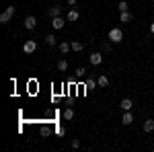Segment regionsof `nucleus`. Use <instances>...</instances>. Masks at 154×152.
I'll return each mask as SVG.
<instances>
[{
	"instance_id": "1",
	"label": "nucleus",
	"mask_w": 154,
	"mask_h": 152,
	"mask_svg": "<svg viewBox=\"0 0 154 152\" xmlns=\"http://www.w3.org/2000/svg\"><path fill=\"white\" fill-rule=\"evenodd\" d=\"M109 41H111V43H119V41H123V31H121L119 27H113V29L109 31Z\"/></svg>"
},
{
	"instance_id": "2",
	"label": "nucleus",
	"mask_w": 154,
	"mask_h": 152,
	"mask_svg": "<svg viewBox=\"0 0 154 152\" xmlns=\"http://www.w3.org/2000/svg\"><path fill=\"white\" fill-rule=\"evenodd\" d=\"M14 17V6H8L6 11L0 14V23L2 25H6V23H11V19Z\"/></svg>"
},
{
	"instance_id": "3",
	"label": "nucleus",
	"mask_w": 154,
	"mask_h": 152,
	"mask_svg": "<svg viewBox=\"0 0 154 152\" xmlns=\"http://www.w3.org/2000/svg\"><path fill=\"white\" fill-rule=\"evenodd\" d=\"M35 49H37V43L33 41V39H29V41H25V43H23V51H25V54H33Z\"/></svg>"
},
{
	"instance_id": "4",
	"label": "nucleus",
	"mask_w": 154,
	"mask_h": 152,
	"mask_svg": "<svg viewBox=\"0 0 154 152\" xmlns=\"http://www.w3.org/2000/svg\"><path fill=\"white\" fill-rule=\"evenodd\" d=\"M23 25H25V29H29V31H33V29L37 27V19H35V17H27Z\"/></svg>"
},
{
	"instance_id": "5",
	"label": "nucleus",
	"mask_w": 154,
	"mask_h": 152,
	"mask_svg": "<svg viewBox=\"0 0 154 152\" xmlns=\"http://www.w3.org/2000/svg\"><path fill=\"white\" fill-rule=\"evenodd\" d=\"M64 19H62V17H54V19H51V27H54V29H56V31H60V29H64Z\"/></svg>"
},
{
	"instance_id": "6",
	"label": "nucleus",
	"mask_w": 154,
	"mask_h": 152,
	"mask_svg": "<svg viewBox=\"0 0 154 152\" xmlns=\"http://www.w3.org/2000/svg\"><path fill=\"white\" fill-rule=\"evenodd\" d=\"M121 123H123V126H131V123H134V115H131L130 111H123V117H121Z\"/></svg>"
},
{
	"instance_id": "7",
	"label": "nucleus",
	"mask_w": 154,
	"mask_h": 152,
	"mask_svg": "<svg viewBox=\"0 0 154 152\" xmlns=\"http://www.w3.org/2000/svg\"><path fill=\"white\" fill-rule=\"evenodd\" d=\"M88 62H91V64H93V66H99V64H101V62H103V56H101V54H91V58H88Z\"/></svg>"
},
{
	"instance_id": "8",
	"label": "nucleus",
	"mask_w": 154,
	"mask_h": 152,
	"mask_svg": "<svg viewBox=\"0 0 154 152\" xmlns=\"http://www.w3.org/2000/svg\"><path fill=\"white\" fill-rule=\"evenodd\" d=\"M60 12H62V6H60V4H54V6H49L48 14L54 19V17H60Z\"/></svg>"
},
{
	"instance_id": "9",
	"label": "nucleus",
	"mask_w": 154,
	"mask_h": 152,
	"mask_svg": "<svg viewBox=\"0 0 154 152\" xmlns=\"http://www.w3.org/2000/svg\"><path fill=\"white\" fill-rule=\"evenodd\" d=\"M119 107H121L123 111H130L131 107H134V103H131V99H128V97H125V99H121V103H119Z\"/></svg>"
},
{
	"instance_id": "10",
	"label": "nucleus",
	"mask_w": 154,
	"mask_h": 152,
	"mask_svg": "<svg viewBox=\"0 0 154 152\" xmlns=\"http://www.w3.org/2000/svg\"><path fill=\"white\" fill-rule=\"evenodd\" d=\"M45 43H48L49 47H54V45H58V37L54 35V33H49V35H45Z\"/></svg>"
},
{
	"instance_id": "11",
	"label": "nucleus",
	"mask_w": 154,
	"mask_h": 152,
	"mask_svg": "<svg viewBox=\"0 0 154 152\" xmlns=\"http://www.w3.org/2000/svg\"><path fill=\"white\" fill-rule=\"evenodd\" d=\"M144 132H148V134L154 132V119H146L144 121Z\"/></svg>"
},
{
	"instance_id": "12",
	"label": "nucleus",
	"mask_w": 154,
	"mask_h": 152,
	"mask_svg": "<svg viewBox=\"0 0 154 152\" xmlns=\"http://www.w3.org/2000/svg\"><path fill=\"white\" fill-rule=\"evenodd\" d=\"M58 47H60V51H62V54H68V51L72 49V45H70V43H66V41L58 43Z\"/></svg>"
},
{
	"instance_id": "13",
	"label": "nucleus",
	"mask_w": 154,
	"mask_h": 152,
	"mask_svg": "<svg viewBox=\"0 0 154 152\" xmlns=\"http://www.w3.org/2000/svg\"><path fill=\"white\" fill-rule=\"evenodd\" d=\"M58 70L60 72H66V70H68V60H64V58L60 60V62H58Z\"/></svg>"
},
{
	"instance_id": "14",
	"label": "nucleus",
	"mask_w": 154,
	"mask_h": 152,
	"mask_svg": "<svg viewBox=\"0 0 154 152\" xmlns=\"http://www.w3.org/2000/svg\"><path fill=\"white\" fill-rule=\"evenodd\" d=\"M97 84H99V82H95V80H93V78H88V80H86V84H84V88H86V91H88V93H91V91H93V88H95Z\"/></svg>"
},
{
	"instance_id": "15",
	"label": "nucleus",
	"mask_w": 154,
	"mask_h": 152,
	"mask_svg": "<svg viewBox=\"0 0 154 152\" xmlns=\"http://www.w3.org/2000/svg\"><path fill=\"white\" fill-rule=\"evenodd\" d=\"M68 21H72V23L78 21V11H76V8H72V11L68 12Z\"/></svg>"
},
{
	"instance_id": "16",
	"label": "nucleus",
	"mask_w": 154,
	"mask_h": 152,
	"mask_svg": "<svg viewBox=\"0 0 154 152\" xmlns=\"http://www.w3.org/2000/svg\"><path fill=\"white\" fill-rule=\"evenodd\" d=\"M70 45H72V49H74V51H82V49H84V45L80 43V41H72Z\"/></svg>"
},
{
	"instance_id": "17",
	"label": "nucleus",
	"mask_w": 154,
	"mask_h": 152,
	"mask_svg": "<svg viewBox=\"0 0 154 152\" xmlns=\"http://www.w3.org/2000/svg\"><path fill=\"white\" fill-rule=\"evenodd\" d=\"M99 86H103V88H105V86H109V78H107V76H99Z\"/></svg>"
},
{
	"instance_id": "18",
	"label": "nucleus",
	"mask_w": 154,
	"mask_h": 152,
	"mask_svg": "<svg viewBox=\"0 0 154 152\" xmlns=\"http://www.w3.org/2000/svg\"><path fill=\"white\" fill-rule=\"evenodd\" d=\"M74 117V109L68 107V109H64V119H72Z\"/></svg>"
},
{
	"instance_id": "19",
	"label": "nucleus",
	"mask_w": 154,
	"mask_h": 152,
	"mask_svg": "<svg viewBox=\"0 0 154 152\" xmlns=\"http://www.w3.org/2000/svg\"><path fill=\"white\" fill-rule=\"evenodd\" d=\"M119 19H121V23H130V21H131L130 11H128V12H121V17H119Z\"/></svg>"
},
{
	"instance_id": "20",
	"label": "nucleus",
	"mask_w": 154,
	"mask_h": 152,
	"mask_svg": "<svg viewBox=\"0 0 154 152\" xmlns=\"http://www.w3.org/2000/svg\"><path fill=\"white\" fill-rule=\"evenodd\" d=\"M117 8H119V12H128V2H125V0H121V2L117 4Z\"/></svg>"
},
{
	"instance_id": "21",
	"label": "nucleus",
	"mask_w": 154,
	"mask_h": 152,
	"mask_svg": "<svg viewBox=\"0 0 154 152\" xmlns=\"http://www.w3.org/2000/svg\"><path fill=\"white\" fill-rule=\"evenodd\" d=\"M86 76V68H78L76 70V78H84Z\"/></svg>"
},
{
	"instance_id": "22",
	"label": "nucleus",
	"mask_w": 154,
	"mask_h": 152,
	"mask_svg": "<svg viewBox=\"0 0 154 152\" xmlns=\"http://www.w3.org/2000/svg\"><path fill=\"white\" fill-rule=\"evenodd\" d=\"M72 148H80V140H72Z\"/></svg>"
},
{
	"instance_id": "23",
	"label": "nucleus",
	"mask_w": 154,
	"mask_h": 152,
	"mask_svg": "<svg viewBox=\"0 0 154 152\" xmlns=\"http://www.w3.org/2000/svg\"><path fill=\"white\" fill-rule=\"evenodd\" d=\"M76 2H78V0H68V4H70V6H74Z\"/></svg>"
},
{
	"instance_id": "24",
	"label": "nucleus",
	"mask_w": 154,
	"mask_h": 152,
	"mask_svg": "<svg viewBox=\"0 0 154 152\" xmlns=\"http://www.w3.org/2000/svg\"><path fill=\"white\" fill-rule=\"evenodd\" d=\"M150 31H152V33H154V23H152V25H150Z\"/></svg>"
}]
</instances>
